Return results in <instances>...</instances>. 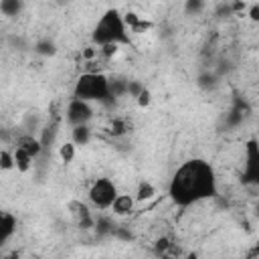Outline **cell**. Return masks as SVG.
<instances>
[{
	"label": "cell",
	"instance_id": "83f0119b",
	"mask_svg": "<svg viewBox=\"0 0 259 259\" xmlns=\"http://www.w3.org/2000/svg\"><path fill=\"white\" fill-rule=\"evenodd\" d=\"M93 55H95V51H93V49H87V51L83 53V57H85V59H91Z\"/></svg>",
	"mask_w": 259,
	"mask_h": 259
},
{
	"label": "cell",
	"instance_id": "d4e9b609",
	"mask_svg": "<svg viewBox=\"0 0 259 259\" xmlns=\"http://www.w3.org/2000/svg\"><path fill=\"white\" fill-rule=\"evenodd\" d=\"M105 57H111V55H115L117 53V45H101V49H99Z\"/></svg>",
	"mask_w": 259,
	"mask_h": 259
},
{
	"label": "cell",
	"instance_id": "3957f363",
	"mask_svg": "<svg viewBox=\"0 0 259 259\" xmlns=\"http://www.w3.org/2000/svg\"><path fill=\"white\" fill-rule=\"evenodd\" d=\"M73 97L83 99V101H107L111 97L109 93V79L103 73H83L73 87Z\"/></svg>",
	"mask_w": 259,
	"mask_h": 259
},
{
	"label": "cell",
	"instance_id": "277c9868",
	"mask_svg": "<svg viewBox=\"0 0 259 259\" xmlns=\"http://www.w3.org/2000/svg\"><path fill=\"white\" fill-rule=\"evenodd\" d=\"M115 196H117V186L109 178H97L91 184V188H89V200H91V204L95 208H101V210L109 208Z\"/></svg>",
	"mask_w": 259,
	"mask_h": 259
},
{
	"label": "cell",
	"instance_id": "8992f818",
	"mask_svg": "<svg viewBox=\"0 0 259 259\" xmlns=\"http://www.w3.org/2000/svg\"><path fill=\"white\" fill-rule=\"evenodd\" d=\"M243 182H251V184L259 182V150L255 140L247 142V164H245Z\"/></svg>",
	"mask_w": 259,
	"mask_h": 259
},
{
	"label": "cell",
	"instance_id": "6da1fadb",
	"mask_svg": "<svg viewBox=\"0 0 259 259\" xmlns=\"http://www.w3.org/2000/svg\"><path fill=\"white\" fill-rule=\"evenodd\" d=\"M217 174L212 166L200 158L178 166L168 184V194L178 206H190L194 202L212 198L217 196Z\"/></svg>",
	"mask_w": 259,
	"mask_h": 259
},
{
	"label": "cell",
	"instance_id": "30bf717a",
	"mask_svg": "<svg viewBox=\"0 0 259 259\" xmlns=\"http://www.w3.org/2000/svg\"><path fill=\"white\" fill-rule=\"evenodd\" d=\"M16 146L22 148V150H24L26 154H30L32 158H36V156L42 152V144H40V140L34 138L32 134H24V136H20L18 142H16Z\"/></svg>",
	"mask_w": 259,
	"mask_h": 259
},
{
	"label": "cell",
	"instance_id": "2e32d148",
	"mask_svg": "<svg viewBox=\"0 0 259 259\" xmlns=\"http://www.w3.org/2000/svg\"><path fill=\"white\" fill-rule=\"evenodd\" d=\"M22 8V0H0V12L6 16H16Z\"/></svg>",
	"mask_w": 259,
	"mask_h": 259
},
{
	"label": "cell",
	"instance_id": "603a6c76",
	"mask_svg": "<svg viewBox=\"0 0 259 259\" xmlns=\"http://www.w3.org/2000/svg\"><path fill=\"white\" fill-rule=\"evenodd\" d=\"M200 8H202V0H186V12H200Z\"/></svg>",
	"mask_w": 259,
	"mask_h": 259
},
{
	"label": "cell",
	"instance_id": "4316f807",
	"mask_svg": "<svg viewBox=\"0 0 259 259\" xmlns=\"http://www.w3.org/2000/svg\"><path fill=\"white\" fill-rule=\"evenodd\" d=\"M249 18H251V20H259V6H257V4L251 6V10H249Z\"/></svg>",
	"mask_w": 259,
	"mask_h": 259
},
{
	"label": "cell",
	"instance_id": "4fadbf2b",
	"mask_svg": "<svg viewBox=\"0 0 259 259\" xmlns=\"http://www.w3.org/2000/svg\"><path fill=\"white\" fill-rule=\"evenodd\" d=\"M130 132V123L125 117H115L111 123H109V134L113 138H119V136H125Z\"/></svg>",
	"mask_w": 259,
	"mask_h": 259
},
{
	"label": "cell",
	"instance_id": "44dd1931",
	"mask_svg": "<svg viewBox=\"0 0 259 259\" xmlns=\"http://www.w3.org/2000/svg\"><path fill=\"white\" fill-rule=\"evenodd\" d=\"M136 101H138L140 107H146V105H150V101H152V93H150L148 89H142V91L136 95Z\"/></svg>",
	"mask_w": 259,
	"mask_h": 259
},
{
	"label": "cell",
	"instance_id": "f1b7e54d",
	"mask_svg": "<svg viewBox=\"0 0 259 259\" xmlns=\"http://www.w3.org/2000/svg\"><path fill=\"white\" fill-rule=\"evenodd\" d=\"M59 2H67V0H59Z\"/></svg>",
	"mask_w": 259,
	"mask_h": 259
},
{
	"label": "cell",
	"instance_id": "cb8c5ba5",
	"mask_svg": "<svg viewBox=\"0 0 259 259\" xmlns=\"http://www.w3.org/2000/svg\"><path fill=\"white\" fill-rule=\"evenodd\" d=\"M142 89H144V87H142L140 83H136V81H132V83H130V81H127V91H125V93H130L132 97H136Z\"/></svg>",
	"mask_w": 259,
	"mask_h": 259
},
{
	"label": "cell",
	"instance_id": "484cf974",
	"mask_svg": "<svg viewBox=\"0 0 259 259\" xmlns=\"http://www.w3.org/2000/svg\"><path fill=\"white\" fill-rule=\"evenodd\" d=\"M233 12H237V14H241L243 10H245V0H237L235 4H233V8H231Z\"/></svg>",
	"mask_w": 259,
	"mask_h": 259
},
{
	"label": "cell",
	"instance_id": "8fae6325",
	"mask_svg": "<svg viewBox=\"0 0 259 259\" xmlns=\"http://www.w3.org/2000/svg\"><path fill=\"white\" fill-rule=\"evenodd\" d=\"M12 156H14V168H16L18 172H28V170H30L32 160H34L30 154H26L22 148L16 146V150L12 152Z\"/></svg>",
	"mask_w": 259,
	"mask_h": 259
},
{
	"label": "cell",
	"instance_id": "d6986e66",
	"mask_svg": "<svg viewBox=\"0 0 259 259\" xmlns=\"http://www.w3.org/2000/svg\"><path fill=\"white\" fill-rule=\"evenodd\" d=\"M0 168H2V170H10V168H14V156H12V152H8V150H0Z\"/></svg>",
	"mask_w": 259,
	"mask_h": 259
},
{
	"label": "cell",
	"instance_id": "9c48e42d",
	"mask_svg": "<svg viewBox=\"0 0 259 259\" xmlns=\"http://www.w3.org/2000/svg\"><path fill=\"white\" fill-rule=\"evenodd\" d=\"M16 231V219L6 212V210H0V247L14 235Z\"/></svg>",
	"mask_w": 259,
	"mask_h": 259
},
{
	"label": "cell",
	"instance_id": "9a60e30c",
	"mask_svg": "<svg viewBox=\"0 0 259 259\" xmlns=\"http://www.w3.org/2000/svg\"><path fill=\"white\" fill-rule=\"evenodd\" d=\"M57 127H59V121H57V119L49 121V125L45 127V132H42V138H40L42 150H45V148H49V146H53V140H55V136H57Z\"/></svg>",
	"mask_w": 259,
	"mask_h": 259
},
{
	"label": "cell",
	"instance_id": "e0dca14e",
	"mask_svg": "<svg viewBox=\"0 0 259 259\" xmlns=\"http://www.w3.org/2000/svg\"><path fill=\"white\" fill-rule=\"evenodd\" d=\"M93 227H95L97 235H99V237H103V235H111L115 225H113L107 217H99V219H97V223H93Z\"/></svg>",
	"mask_w": 259,
	"mask_h": 259
},
{
	"label": "cell",
	"instance_id": "7c38bea8",
	"mask_svg": "<svg viewBox=\"0 0 259 259\" xmlns=\"http://www.w3.org/2000/svg\"><path fill=\"white\" fill-rule=\"evenodd\" d=\"M89 138H91V130L87 127V123L73 127V144L75 146H85L89 142Z\"/></svg>",
	"mask_w": 259,
	"mask_h": 259
},
{
	"label": "cell",
	"instance_id": "ba28073f",
	"mask_svg": "<svg viewBox=\"0 0 259 259\" xmlns=\"http://www.w3.org/2000/svg\"><path fill=\"white\" fill-rule=\"evenodd\" d=\"M134 206H136V198H134L132 194H119V192H117V196L113 198V202H111L109 208H113L115 214L125 217V214H132Z\"/></svg>",
	"mask_w": 259,
	"mask_h": 259
},
{
	"label": "cell",
	"instance_id": "5b68a950",
	"mask_svg": "<svg viewBox=\"0 0 259 259\" xmlns=\"http://www.w3.org/2000/svg\"><path fill=\"white\" fill-rule=\"evenodd\" d=\"M67 121L75 127V125H81V123H87L91 117H93V107L89 101H83V99H77L73 97L67 105Z\"/></svg>",
	"mask_w": 259,
	"mask_h": 259
},
{
	"label": "cell",
	"instance_id": "5bb4252c",
	"mask_svg": "<svg viewBox=\"0 0 259 259\" xmlns=\"http://www.w3.org/2000/svg\"><path fill=\"white\" fill-rule=\"evenodd\" d=\"M156 194V188H154V184L152 182H140V186H138V190H136V200L138 202H144V200H150L152 196Z\"/></svg>",
	"mask_w": 259,
	"mask_h": 259
},
{
	"label": "cell",
	"instance_id": "ffe728a7",
	"mask_svg": "<svg viewBox=\"0 0 259 259\" xmlns=\"http://www.w3.org/2000/svg\"><path fill=\"white\" fill-rule=\"evenodd\" d=\"M36 51H38L40 55H55V45H53L51 40H40V42L36 45Z\"/></svg>",
	"mask_w": 259,
	"mask_h": 259
},
{
	"label": "cell",
	"instance_id": "7402d4cb",
	"mask_svg": "<svg viewBox=\"0 0 259 259\" xmlns=\"http://www.w3.org/2000/svg\"><path fill=\"white\" fill-rule=\"evenodd\" d=\"M170 247H172V243H170V239H168V237H162V239H158V241H156V251H158V253H162V255H164Z\"/></svg>",
	"mask_w": 259,
	"mask_h": 259
},
{
	"label": "cell",
	"instance_id": "7a4b0ae2",
	"mask_svg": "<svg viewBox=\"0 0 259 259\" xmlns=\"http://www.w3.org/2000/svg\"><path fill=\"white\" fill-rule=\"evenodd\" d=\"M91 38L95 45H130L132 38H130V30L123 22V16L119 10L115 8H109L101 14V18L97 20L93 32H91Z\"/></svg>",
	"mask_w": 259,
	"mask_h": 259
},
{
	"label": "cell",
	"instance_id": "52a82bcc",
	"mask_svg": "<svg viewBox=\"0 0 259 259\" xmlns=\"http://www.w3.org/2000/svg\"><path fill=\"white\" fill-rule=\"evenodd\" d=\"M69 208H71V212L75 214V219H77V225L81 227V229H91L93 227V217H91V212H89V208L83 204V202H79V200H73V202H69Z\"/></svg>",
	"mask_w": 259,
	"mask_h": 259
},
{
	"label": "cell",
	"instance_id": "ac0fdd59",
	"mask_svg": "<svg viewBox=\"0 0 259 259\" xmlns=\"http://www.w3.org/2000/svg\"><path fill=\"white\" fill-rule=\"evenodd\" d=\"M59 156H61V160H63L65 164L73 162V158H75V144H73V142H65V144H61V148H59Z\"/></svg>",
	"mask_w": 259,
	"mask_h": 259
}]
</instances>
